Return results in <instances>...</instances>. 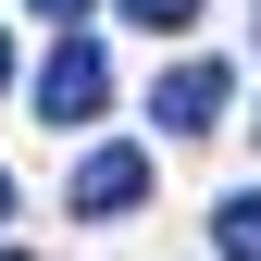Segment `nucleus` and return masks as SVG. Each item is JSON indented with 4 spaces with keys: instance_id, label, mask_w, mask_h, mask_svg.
<instances>
[{
    "instance_id": "f257e3e1",
    "label": "nucleus",
    "mask_w": 261,
    "mask_h": 261,
    "mask_svg": "<svg viewBox=\"0 0 261 261\" xmlns=\"http://www.w3.org/2000/svg\"><path fill=\"white\" fill-rule=\"evenodd\" d=\"M100 100H112V62H100V38H50V62H38V124H100Z\"/></svg>"
},
{
    "instance_id": "f03ea898",
    "label": "nucleus",
    "mask_w": 261,
    "mask_h": 261,
    "mask_svg": "<svg viewBox=\"0 0 261 261\" xmlns=\"http://www.w3.org/2000/svg\"><path fill=\"white\" fill-rule=\"evenodd\" d=\"M224 100H237V75H224V62H174V75L149 87L162 137H212V124H224Z\"/></svg>"
},
{
    "instance_id": "7ed1b4c3",
    "label": "nucleus",
    "mask_w": 261,
    "mask_h": 261,
    "mask_svg": "<svg viewBox=\"0 0 261 261\" xmlns=\"http://www.w3.org/2000/svg\"><path fill=\"white\" fill-rule=\"evenodd\" d=\"M137 199H149V149H124V137H112V149H87V162H75V212H87V224H124Z\"/></svg>"
},
{
    "instance_id": "20e7f679",
    "label": "nucleus",
    "mask_w": 261,
    "mask_h": 261,
    "mask_svg": "<svg viewBox=\"0 0 261 261\" xmlns=\"http://www.w3.org/2000/svg\"><path fill=\"white\" fill-rule=\"evenodd\" d=\"M212 249L224 261H261V187H237V199L212 212Z\"/></svg>"
},
{
    "instance_id": "39448f33",
    "label": "nucleus",
    "mask_w": 261,
    "mask_h": 261,
    "mask_svg": "<svg viewBox=\"0 0 261 261\" xmlns=\"http://www.w3.org/2000/svg\"><path fill=\"white\" fill-rule=\"evenodd\" d=\"M124 25H149V38H187V25H199V0H124Z\"/></svg>"
},
{
    "instance_id": "423d86ee",
    "label": "nucleus",
    "mask_w": 261,
    "mask_h": 261,
    "mask_svg": "<svg viewBox=\"0 0 261 261\" xmlns=\"http://www.w3.org/2000/svg\"><path fill=\"white\" fill-rule=\"evenodd\" d=\"M38 13H50V38H75V25H87V0H38Z\"/></svg>"
},
{
    "instance_id": "0eeeda50",
    "label": "nucleus",
    "mask_w": 261,
    "mask_h": 261,
    "mask_svg": "<svg viewBox=\"0 0 261 261\" xmlns=\"http://www.w3.org/2000/svg\"><path fill=\"white\" fill-rule=\"evenodd\" d=\"M0 87H13V38H0Z\"/></svg>"
},
{
    "instance_id": "6e6552de",
    "label": "nucleus",
    "mask_w": 261,
    "mask_h": 261,
    "mask_svg": "<svg viewBox=\"0 0 261 261\" xmlns=\"http://www.w3.org/2000/svg\"><path fill=\"white\" fill-rule=\"evenodd\" d=\"M0 212H13V174H0Z\"/></svg>"
},
{
    "instance_id": "1a4fd4ad",
    "label": "nucleus",
    "mask_w": 261,
    "mask_h": 261,
    "mask_svg": "<svg viewBox=\"0 0 261 261\" xmlns=\"http://www.w3.org/2000/svg\"><path fill=\"white\" fill-rule=\"evenodd\" d=\"M0 261H25V249H0Z\"/></svg>"
},
{
    "instance_id": "9d476101",
    "label": "nucleus",
    "mask_w": 261,
    "mask_h": 261,
    "mask_svg": "<svg viewBox=\"0 0 261 261\" xmlns=\"http://www.w3.org/2000/svg\"><path fill=\"white\" fill-rule=\"evenodd\" d=\"M249 13H261V0H249Z\"/></svg>"
}]
</instances>
